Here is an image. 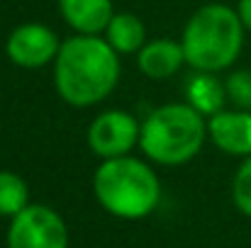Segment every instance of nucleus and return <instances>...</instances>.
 <instances>
[{"label":"nucleus","instance_id":"f257e3e1","mask_svg":"<svg viewBox=\"0 0 251 248\" xmlns=\"http://www.w3.org/2000/svg\"><path fill=\"white\" fill-rule=\"evenodd\" d=\"M120 81V59L107 39L76 34L66 39L54 61V83L64 102L90 107L105 100Z\"/></svg>","mask_w":251,"mask_h":248},{"label":"nucleus","instance_id":"f03ea898","mask_svg":"<svg viewBox=\"0 0 251 248\" xmlns=\"http://www.w3.org/2000/svg\"><path fill=\"white\" fill-rule=\"evenodd\" d=\"M180 44L185 61L200 73H215L232 66L244 46V24L239 12L220 2L202 5L188 20Z\"/></svg>","mask_w":251,"mask_h":248},{"label":"nucleus","instance_id":"7ed1b4c3","mask_svg":"<svg viewBox=\"0 0 251 248\" xmlns=\"http://www.w3.org/2000/svg\"><path fill=\"white\" fill-rule=\"evenodd\" d=\"M93 192L100 207L112 217L144 219L156 209L161 200V182L144 161L120 156L98 165Z\"/></svg>","mask_w":251,"mask_h":248},{"label":"nucleus","instance_id":"20e7f679","mask_svg":"<svg viewBox=\"0 0 251 248\" xmlns=\"http://www.w3.org/2000/svg\"><path fill=\"white\" fill-rule=\"evenodd\" d=\"M207 136V124L193 105L171 102L154 110L139 134L144 156L161 165H180L193 161Z\"/></svg>","mask_w":251,"mask_h":248},{"label":"nucleus","instance_id":"39448f33","mask_svg":"<svg viewBox=\"0 0 251 248\" xmlns=\"http://www.w3.org/2000/svg\"><path fill=\"white\" fill-rule=\"evenodd\" d=\"M7 248H69V229L51 207L29 204L12 217Z\"/></svg>","mask_w":251,"mask_h":248},{"label":"nucleus","instance_id":"423d86ee","mask_svg":"<svg viewBox=\"0 0 251 248\" xmlns=\"http://www.w3.org/2000/svg\"><path fill=\"white\" fill-rule=\"evenodd\" d=\"M139 122L122 110H107L98 114L88 129V146L102 161L127 156L134 144H139Z\"/></svg>","mask_w":251,"mask_h":248},{"label":"nucleus","instance_id":"0eeeda50","mask_svg":"<svg viewBox=\"0 0 251 248\" xmlns=\"http://www.w3.org/2000/svg\"><path fill=\"white\" fill-rule=\"evenodd\" d=\"M59 49H61L59 37L39 22L20 24L10 34L7 46H5L10 61L22 68H39V66H47L49 61H56Z\"/></svg>","mask_w":251,"mask_h":248},{"label":"nucleus","instance_id":"6e6552de","mask_svg":"<svg viewBox=\"0 0 251 248\" xmlns=\"http://www.w3.org/2000/svg\"><path fill=\"white\" fill-rule=\"evenodd\" d=\"M207 136L220 151L229 156H251V112L220 110L207 122Z\"/></svg>","mask_w":251,"mask_h":248},{"label":"nucleus","instance_id":"1a4fd4ad","mask_svg":"<svg viewBox=\"0 0 251 248\" xmlns=\"http://www.w3.org/2000/svg\"><path fill=\"white\" fill-rule=\"evenodd\" d=\"M185 61V51H183V44L180 42H173V39H154V42H147L142 49H139V56H137V66L139 71L151 78V81H164L171 78Z\"/></svg>","mask_w":251,"mask_h":248},{"label":"nucleus","instance_id":"9d476101","mask_svg":"<svg viewBox=\"0 0 251 248\" xmlns=\"http://www.w3.org/2000/svg\"><path fill=\"white\" fill-rule=\"evenodd\" d=\"M64 20L78 34H98L107 29L112 12V0H59Z\"/></svg>","mask_w":251,"mask_h":248},{"label":"nucleus","instance_id":"9b49d317","mask_svg":"<svg viewBox=\"0 0 251 248\" xmlns=\"http://www.w3.org/2000/svg\"><path fill=\"white\" fill-rule=\"evenodd\" d=\"M105 34L117 54H134L144 46V24L132 12H117L110 20Z\"/></svg>","mask_w":251,"mask_h":248},{"label":"nucleus","instance_id":"f8f14e48","mask_svg":"<svg viewBox=\"0 0 251 248\" xmlns=\"http://www.w3.org/2000/svg\"><path fill=\"white\" fill-rule=\"evenodd\" d=\"M188 105H193L200 114H217L225 105V92L227 88L217 81L212 73H200V76H193L188 88Z\"/></svg>","mask_w":251,"mask_h":248},{"label":"nucleus","instance_id":"ddd939ff","mask_svg":"<svg viewBox=\"0 0 251 248\" xmlns=\"http://www.w3.org/2000/svg\"><path fill=\"white\" fill-rule=\"evenodd\" d=\"M25 207H29V187L27 182L10 170H0V217H17Z\"/></svg>","mask_w":251,"mask_h":248},{"label":"nucleus","instance_id":"4468645a","mask_svg":"<svg viewBox=\"0 0 251 248\" xmlns=\"http://www.w3.org/2000/svg\"><path fill=\"white\" fill-rule=\"evenodd\" d=\"M232 200H234V207L251 217V156L244 158V163L239 165V170L234 173V180H232Z\"/></svg>","mask_w":251,"mask_h":248},{"label":"nucleus","instance_id":"2eb2a0df","mask_svg":"<svg viewBox=\"0 0 251 248\" xmlns=\"http://www.w3.org/2000/svg\"><path fill=\"white\" fill-rule=\"evenodd\" d=\"M227 95L232 97V102L242 110H251V71H237L232 73L227 83Z\"/></svg>","mask_w":251,"mask_h":248},{"label":"nucleus","instance_id":"dca6fc26","mask_svg":"<svg viewBox=\"0 0 251 248\" xmlns=\"http://www.w3.org/2000/svg\"><path fill=\"white\" fill-rule=\"evenodd\" d=\"M237 12H239V20H242L244 29H249L251 32V0H239Z\"/></svg>","mask_w":251,"mask_h":248}]
</instances>
